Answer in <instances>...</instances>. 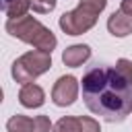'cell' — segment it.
Listing matches in <instances>:
<instances>
[{"mask_svg": "<svg viewBox=\"0 0 132 132\" xmlns=\"http://www.w3.org/2000/svg\"><path fill=\"white\" fill-rule=\"evenodd\" d=\"M6 31L12 37H16V39H21L25 43H31L35 50H41V52H47V54H52V50L58 43L56 35L33 16L8 19L6 21Z\"/></svg>", "mask_w": 132, "mask_h": 132, "instance_id": "2", "label": "cell"}, {"mask_svg": "<svg viewBox=\"0 0 132 132\" xmlns=\"http://www.w3.org/2000/svg\"><path fill=\"white\" fill-rule=\"evenodd\" d=\"M82 99L105 122H122L132 113V85L109 66H95L82 76Z\"/></svg>", "mask_w": 132, "mask_h": 132, "instance_id": "1", "label": "cell"}, {"mask_svg": "<svg viewBox=\"0 0 132 132\" xmlns=\"http://www.w3.org/2000/svg\"><path fill=\"white\" fill-rule=\"evenodd\" d=\"M50 66H52V54L41 52V50H33V52L23 54L19 60H14V64H12V78L16 82L29 85L39 74L47 72Z\"/></svg>", "mask_w": 132, "mask_h": 132, "instance_id": "4", "label": "cell"}, {"mask_svg": "<svg viewBox=\"0 0 132 132\" xmlns=\"http://www.w3.org/2000/svg\"><path fill=\"white\" fill-rule=\"evenodd\" d=\"M31 8V0H14L12 4L6 6V14L8 19H21V16H27V10Z\"/></svg>", "mask_w": 132, "mask_h": 132, "instance_id": "11", "label": "cell"}, {"mask_svg": "<svg viewBox=\"0 0 132 132\" xmlns=\"http://www.w3.org/2000/svg\"><path fill=\"white\" fill-rule=\"evenodd\" d=\"M54 126L50 122L47 116H35V118H27V116H12L6 122V130L8 132H50Z\"/></svg>", "mask_w": 132, "mask_h": 132, "instance_id": "6", "label": "cell"}, {"mask_svg": "<svg viewBox=\"0 0 132 132\" xmlns=\"http://www.w3.org/2000/svg\"><path fill=\"white\" fill-rule=\"evenodd\" d=\"M120 10L132 16V0H122V8H120Z\"/></svg>", "mask_w": 132, "mask_h": 132, "instance_id": "15", "label": "cell"}, {"mask_svg": "<svg viewBox=\"0 0 132 132\" xmlns=\"http://www.w3.org/2000/svg\"><path fill=\"white\" fill-rule=\"evenodd\" d=\"M80 122H82V130H80V132H101V128H99V122H97V120L82 116V118H80Z\"/></svg>", "mask_w": 132, "mask_h": 132, "instance_id": "14", "label": "cell"}, {"mask_svg": "<svg viewBox=\"0 0 132 132\" xmlns=\"http://www.w3.org/2000/svg\"><path fill=\"white\" fill-rule=\"evenodd\" d=\"M107 29L116 37H126V35L132 33V16L126 14V12H122V10H116L107 19Z\"/></svg>", "mask_w": 132, "mask_h": 132, "instance_id": "8", "label": "cell"}, {"mask_svg": "<svg viewBox=\"0 0 132 132\" xmlns=\"http://www.w3.org/2000/svg\"><path fill=\"white\" fill-rule=\"evenodd\" d=\"M89 58H91V47L87 43H76V45H70V47H66L62 52V62L66 66H72V68L80 66Z\"/></svg>", "mask_w": 132, "mask_h": 132, "instance_id": "9", "label": "cell"}, {"mask_svg": "<svg viewBox=\"0 0 132 132\" xmlns=\"http://www.w3.org/2000/svg\"><path fill=\"white\" fill-rule=\"evenodd\" d=\"M116 70H118V72H120V74H122V76L132 85V62H130V60L120 58V60L116 62Z\"/></svg>", "mask_w": 132, "mask_h": 132, "instance_id": "12", "label": "cell"}, {"mask_svg": "<svg viewBox=\"0 0 132 132\" xmlns=\"http://www.w3.org/2000/svg\"><path fill=\"white\" fill-rule=\"evenodd\" d=\"M76 97H78V80L72 74L60 76L52 89V101L58 107H66V105H72Z\"/></svg>", "mask_w": 132, "mask_h": 132, "instance_id": "5", "label": "cell"}, {"mask_svg": "<svg viewBox=\"0 0 132 132\" xmlns=\"http://www.w3.org/2000/svg\"><path fill=\"white\" fill-rule=\"evenodd\" d=\"M80 130H82L80 118H72V116L60 118V120L54 124V128H52V132H80Z\"/></svg>", "mask_w": 132, "mask_h": 132, "instance_id": "10", "label": "cell"}, {"mask_svg": "<svg viewBox=\"0 0 132 132\" xmlns=\"http://www.w3.org/2000/svg\"><path fill=\"white\" fill-rule=\"evenodd\" d=\"M31 8L35 12L45 14V12H52L56 8V0H31Z\"/></svg>", "mask_w": 132, "mask_h": 132, "instance_id": "13", "label": "cell"}, {"mask_svg": "<svg viewBox=\"0 0 132 132\" xmlns=\"http://www.w3.org/2000/svg\"><path fill=\"white\" fill-rule=\"evenodd\" d=\"M12 2H14V0H2V8L6 10V6H8V4H12Z\"/></svg>", "mask_w": 132, "mask_h": 132, "instance_id": "16", "label": "cell"}, {"mask_svg": "<svg viewBox=\"0 0 132 132\" xmlns=\"http://www.w3.org/2000/svg\"><path fill=\"white\" fill-rule=\"evenodd\" d=\"M107 0H80L78 6L70 12H64L60 16V29L66 35H82L87 33L95 23L99 12L105 8Z\"/></svg>", "mask_w": 132, "mask_h": 132, "instance_id": "3", "label": "cell"}, {"mask_svg": "<svg viewBox=\"0 0 132 132\" xmlns=\"http://www.w3.org/2000/svg\"><path fill=\"white\" fill-rule=\"evenodd\" d=\"M19 101L23 107H41L43 101H45V93L39 85L35 82H29V85H23V89L19 91Z\"/></svg>", "mask_w": 132, "mask_h": 132, "instance_id": "7", "label": "cell"}]
</instances>
